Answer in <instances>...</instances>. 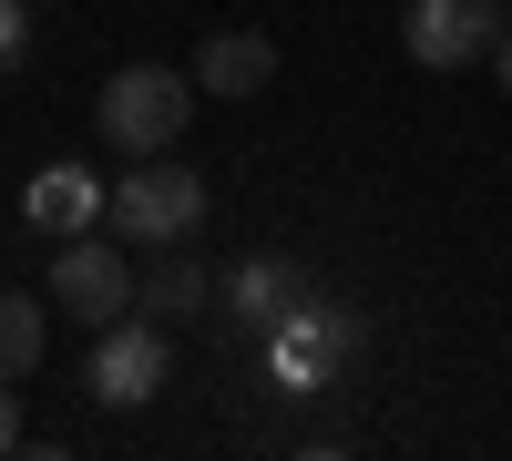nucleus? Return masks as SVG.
Segmentation results:
<instances>
[{
    "mask_svg": "<svg viewBox=\"0 0 512 461\" xmlns=\"http://www.w3.org/2000/svg\"><path fill=\"white\" fill-rule=\"evenodd\" d=\"M185 113H195V72H175V62H123V72L103 82V103H93L103 144H123V154L185 144Z\"/></svg>",
    "mask_w": 512,
    "mask_h": 461,
    "instance_id": "obj_1",
    "label": "nucleus"
},
{
    "mask_svg": "<svg viewBox=\"0 0 512 461\" xmlns=\"http://www.w3.org/2000/svg\"><path fill=\"white\" fill-rule=\"evenodd\" d=\"M103 226L134 236V246H195V226H205V175H195V164H164V154H134V175L113 185Z\"/></svg>",
    "mask_w": 512,
    "mask_h": 461,
    "instance_id": "obj_2",
    "label": "nucleus"
},
{
    "mask_svg": "<svg viewBox=\"0 0 512 461\" xmlns=\"http://www.w3.org/2000/svg\"><path fill=\"white\" fill-rule=\"evenodd\" d=\"M164 380H175V339H164V318L144 308H123V318H103L93 328V359H82V390H93L103 410H144Z\"/></svg>",
    "mask_w": 512,
    "mask_h": 461,
    "instance_id": "obj_3",
    "label": "nucleus"
},
{
    "mask_svg": "<svg viewBox=\"0 0 512 461\" xmlns=\"http://www.w3.org/2000/svg\"><path fill=\"white\" fill-rule=\"evenodd\" d=\"M492 41H502V0H410V11H400V52L420 72L492 62Z\"/></svg>",
    "mask_w": 512,
    "mask_h": 461,
    "instance_id": "obj_4",
    "label": "nucleus"
},
{
    "mask_svg": "<svg viewBox=\"0 0 512 461\" xmlns=\"http://www.w3.org/2000/svg\"><path fill=\"white\" fill-rule=\"evenodd\" d=\"M52 308H72L82 328H103V318L134 308V267H123L113 236H62V257H52Z\"/></svg>",
    "mask_w": 512,
    "mask_h": 461,
    "instance_id": "obj_5",
    "label": "nucleus"
},
{
    "mask_svg": "<svg viewBox=\"0 0 512 461\" xmlns=\"http://www.w3.org/2000/svg\"><path fill=\"white\" fill-rule=\"evenodd\" d=\"M103 175L93 164H41V175L21 185V226H41V236H93L103 226Z\"/></svg>",
    "mask_w": 512,
    "mask_h": 461,
    "instance_id": "obj_6",
    "label": "nucleus"
},
{
    "mask_svg": "<svg viewBox=\"0 0 512 461\" xmlns=\"http://www.w3.org/2000/svg\"><path fill=\"white\" fill-rule=\"evenodd\" d=\"M267 82H277V41H267V31H216V41H195V93L246 103V93H267Z\"/></svg>",
    "mask_w": 512,
    "mask_h": 461,
    "instance_id": "obj_7",
    "label": "nucleus"
},
{
    "mask_svg": "<svg viewBox=\"0 0 512 461\" xmlns=\"http://www.w3.org/2000/svg\"><path fill=\"white\" fill-rule=\"evenodd\" d=\"M134 308H154V318H195V308H205V267H195V246H164V257L134 277Z\"/></svg>",
    "mask_w": 512,
    "mask_h": 461,
    "instance_id": "obj_8",
    "label": "nucleus"
},
{
    "mask_svg": "<svg viewBox=\"0 0 512 461\" xmlns=\"http://www.w3.org/2000/svg\"><path fill=\"white\" fill-rule=\"evenodd\" d=\"M41 349H52V308L21 298V287H0V380H31Z\"/></svg>",
    "mask_w": 512,
    "mask_h": 461,
    "instance_id": "obj_9",
    "label": "nucleus"
},
{
    "mask_svg": "<svg viewBox=\"0 0 512 461\" xmlns=\"http://www.w3.org/2000/svg\"><path fill=\"white\" fill-rule=\"evenodd\" d=\"M287 298H297V277H287V267H267V257H256V267L236 277V308H246V318H277Z\"/></svg>",
    "mask_w": 512,
    "mask_h": 461,
    "instance_id": "obj_10",
    "label": "nucleus"
},
{
    "mask_svg": "<svg viewBox=\"0 0 512 461\" xmlns=\"http://www.w3.org/2000/svg\"><path fill=\"white\" fill-rule=\"evenodd\" d=\"M21 62H31V11L0 0V72H21Z\"/></svg>",
    "mask_w": 512,
    "mask_h": 461,
    "instance_id": "obj_11",
    "label": "nucleus"
},
{
    "mask_svg": "<svg viewBox=\"0 0 512 461\" xmlns=\"http://www.w3.org/2000/svg\"><path fill=\"white\" fill-rule=\"evenodd\" d=\"M21 451V380H0V461Z\"/></svg>",
    "mask_w": 512,
    "mask_h": 461,
    "instance_id": "obj_12",
    "label": "nucleus"
},
{
    "mask_svg": "<svg viewBox=\"0 0 512 461\" xmlns=\"http://www.w3.org/2000/svg\"><path fill=\"white\" fill-rule=\"evenodd\" d=\"M492 72H502V93H512V41H492Z\"/></svg>",
    "mask_w": 512,
    "mask_h": 461,
    "instance_id": "obj_13",
    "label": "nucleus"
}]
</instances>
